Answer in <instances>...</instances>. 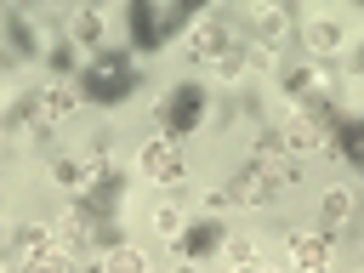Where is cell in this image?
<instances>
[{"mask_svg": "<svg viewBox=\"0 0 364 273\" xmlns=\"http://www.w3.org/2000/svg\"><path fill=\"white\" fill-rule=\"evenodd\" d=\"M136 91V57L131 51H119V46H102V51H91V63L80 68V97H91V102H125Z\"/></svg>", "mask_w": 364, "mask_h": 273, "instance_id": "cell-1", "label": "cell"}, {"mask_svg": "<svg viewBox=\"0 0 364 273\" xmlns=\"http://www.w3.org/2000/svg\"><path fill=\"white\" fill-rule=\"evenodd\" d=\"M125 17H131V46H136V51H159L176 28H188V23H193V11H188V6H148V0H136Z\"/></svg>", "mask_w": 364, "mask_h": 273, "instance_id": "cell-2", "label": "cell"}, {"mask_svg": "<svg viewBox=\"0 0 364 273\" xmlns=\"http://www.w3.org/2000/svg\"><path fill=\"white\" fill-rule=\"evenodd\" d=\"M199 119H205V91H199V85H176L171 102H165V136L182 142V136L199 131Z\"/></svg>", "mask_w": 364, "mask_h": 273, "instance_id": "cell-3", "label": "cell"}, {"mask_svg": "<svg viewBox=\"0 0 364 273\" xmlns=\"http://www.w3.org/2000/svg\"><path fill=\"white\" fill-rule=\"evenodd\" d=\"M136 165H142V176H148V182H165V188L188 176V165H182V142H171V136L148 142V148L136 154Z\"/></svg>", "mask_w": 364, "mask_h": 273, "instance_id": "cell-4", "label": "cell"}, {"mask_svg": "<svg viewBox=\"0 0 364 273\" xmlns=\"http://www.w3.org/2000/svg\"><path fill=\"white\" fill-rule=\"evenodd\" d=\"M284 256H290L296 273H324L330 267V233L324 228H301V233L284 239Z\"/></svg>", "mask_w": 364, "mask_h": 273, "instance_id": "cell-5", "label": "cell"}, {"mask_svg": "<svg viewBox=\"0 0 364 273\" xmlns=\"http://www.w3.org/2000/svg\"><path fill=\"white\" fill-rule=\"evenodd\" d=\"M273 188H279V182H273V171L250 159V165H245L222 193H228V205H267V199H273Z\"/></svg>", "mask_w": 364, "mask_h": 273, "instance_id": "cell-6", "label": "cell"}, {"mask_svg": "<svg viewBox=\"0 0 364 273\" xmlns=\"http://www.w3.org/2000/svg\"><path fill=\"white\" fill-rule=\"evenodd\" d=\"M222 46H228V28H222L216 11H205V17L188 23V57H193V63H216Z\"/></svg>", "mask_w": 364, "mask_h": 273, "instance_id": "cell-7", "label": "cell"}, {"mask_svg": "<svg viewBox=\"0 0 364 273\" xmlns=\"http://www.w3.org/2000/svg\"><path fill=\"white\" fill-rule=\"evenodd\" d=\"M284 91H290L296 102H313V108L324 114V102H330V91H336V85H330V74H324V68H290V74H284Z\"/></svg>", "mask_w": 364, "mask_h": 273, "instance_id": "cell-8", "label": "cell"}, {"mask_svg": "<svg viewBox=\"0 0 364 273\" xmlns=\"http://www.w3.org/2000/svg\"><path fill=\"white\" fill-rule=\"evenodd\" d=\"M279 136L290 142V148H324V125H318V114H290L284 125H279Z\"/></svg>", "mask_w": 364, "mask_h": 273, "instance_id": "cell-9", "label": "cell"}, {"mask_svg": "<svg viewBox=\"0 0 364 273\" xmlns=\"http://www.w3.org/2000/svg\"><path fill=\"white\" fill-rule=\"evenodd\" d=\"M216 245H222V222H193V228H182L176 256H210Z\"/></svg>", "mask_w": 364, "mask_h": 273, "instance_id": "cell-10", "label": "cell"}, {"mask_svg": "<svg viewBox=\"0 0 364 273\" xmlns=\"http://www.w3.org/2000/svg\"><path fill=\"white\" fill-rule=\"evenodd\" d=\"M347 216H353V193H347V188H330V193L318 199V228L336 233V228H347Z\"/></svg>", "mask_w": 364, "mask_h": 273, "instance_id": "cell-11", "label": "cell"}, {"mask_svg": "<svg viewBox=\"0 0 364 273\" xmlns=\"http://www.w3.org/2000/svg\"><path fill=\"white\" fill-rule=\"evenodd\" d=\"M307 51H313V57L341 51V23H336V17H313V23H307Z\"/></svg>", "mask_w": 364, "mask_h": 273, "instance_id": "cell-12", "label": "cell"}, {"mask_svg": "<svg viewBox=\"0 0 364 273\" xmlns=\"http://www.w3.org/2000/svg\"><path fill=\"white\" fill-rule=\"evenodd\" d=\"M68 114H74V91H57V85H51V91L34 97V119H40V125H57V119H68Z\"/></svg>", "mask_w": 364, "mask_h": 273, "instance_id": "cell-13", "label": "cell"}, {"mask_svg": "<svg viewBox=\"0 0 364 273\" xmlns=\"http://www.w3.org/2000/svg\"><path fill=\"white\" fill-rule=\"evenodd\" d=\"M284 23H290V17H284L279 6H250V28H256V46H273V40L284 34Z\"/></svg>", "mask_w": 364, "mask_h": 273, "instance_id": "cell-14", "label": "cell"}, {"mask_svg": "<svg viewBox=\"0 0 364 273\" xmlns=\"http://www.w3.org/2000/svg\"><path fill=\"white\" fill-rule=\"evenodd\" d=\"M91 273H148V256H142V250H131V245H114Z\"/></svg>", "mask_w": 364, "mask_h": 273, "instance_id": "cell-15", "label": "cell"}, {"mask_svg": "<svg viewBox=\"0 0 364 273\" xmlns=\"http://www.w3.org/2000/svg\"><path fill=\"white\" fill-rule=\"evenodd\" d=\"M245 63H250V46H239V40H228V46L216 51V63H210V68H216L222 80H239V74H245Z\"/></svg>", "mask_w": 364, "mask_h": 273, "instance_id": "cell-16", "label": "cell"}, {"mask_svg": "<svg viewBox=\"0 0 364 273\" xmlns=\"http://www.w3.org/2000/svg\"><path fill=\"white\" fill-rule=\"evenodd\" d=\"M102 28H108L102 11H74V40L80 46H102Z\"/></svg>", "mask_w": 364, "mask_h": 273, "instance_id": "cell-17", "label": "cell"}, {"mask_svg": "<svg viewBox=\"0 0 364 273\" xmlns=\"http://www.w3.org/2000/svg\"><path fill=\"white\" fill-rule=\"evenodd\" d=\"M0 23H6V34H11V46H17V57H34V51H40V46H34V28H28V23L17 17V11H6Z\"/></svg>", "mask_w": 364, "mask_h": 273, "instance_id": "cell-18", "label": "cell"}, {"mask_svg": "<svg viewBox=\"0 0 364 273\" xmlns=\"http://www.w3.org/2000/svg\"><path fill=\"white\" fill-rule=\"evenodd\" d=\"M23 273H74V262H68V250H63V245H51V250H46V256H34Z\"/></svg>", "mask_w": 364, "mask_h": 273, "instance_id": "cell-19", "label": "cell"}, {"mask_svg": "<svg viewBox=\"0 0 364 273\" xmlns=\"http://www.w3.org/2000/svg\"><path fill=\"white\" fill-rule=\"evenodd\" d=\"M341 154L364 171V119H347V125H341Z\"/></svg>", "mask_w": 364, "mask_h": 273, "instance_id": "cell-20", "label": "cell"}, {"mask_svg": "<svg viewBox=\"0 0 364 273\" xmlns=\"http://www.w3.org/2000/svg\"><path fill=\"white\" fill-rule=\"evenodd\" d=\"M182 228H188V222H182L176 205H159V210H154V233H159V239H182Z\"/></svg>", "mask_w": 364, "mask_h": 273, "instance_id": "cell-21", "label": "cell"}, {"mask_svg": "<svg viewBox=\"0 0 364 273\" xmlns=\"http://www.w3.org/2000/svg\"><path fill=\"white\" fill-rule=\"evenodd\" d=\"M228 262H233L239 273H250V267H262V262H256V245H245V239H233V245H228Z\"/></svg>", "mask_w": 364, "mask_h": 273, "instance_id": "cell-22", "label": "cell"}, {"mask_svg": "<svg viewBox=\"0 0 364 273\" xmlns=\"http://www.w3.org/2000/svg\"><path fill=\"white\" fill-rule=\"evenodd\" d=\"M176 273H193V267H182V262H176Z\"/></svg>", "mask_w": 364, "mask_h": 273, "instance_id": "cell-23", "label": "cell"}, {"mask_svg": "<svg viewBox=\"0 0 364 273\" xmlns=\"http://www.w3.org/2000/svg\"><path fill=\"white\" fill-rule=\"evenodd\" d=\"M250 273H273V267H250Z\"/></svg>", "mask_w": 364, "mask_h": 273, "instance_id": "cell-24", "label": "cell"}, {"mask_svg": "<svg viewBox=\"0 0 364 273\" xmlns=\"http://www.w3.org/2000/svg\"><path fill=\"white\" fill-rule=\"evenodd\" d=\"M228 273H239V267H228Z\"/></svg>", "mask_w": 364, "mask_h": 273, "instance_id": "cell-25", "label": "cell"}, {"mask_svg": "<svg viewBox=\"0 0 364 273\" xmlns=\"http://www.w3.org/2000/svg\"><path fill=\"white\" fill-rule=\"evenodd\" d=\"M358 273H364V267H358Z\"/></svg>", "mask_w": 364, "mask_h": 273, "instance_id": "cell-26", "label": "cell"}, {"mask_svg": "<svg viewBox=\"0 0 364 273\" xmlns=\"http://www.w3.org/2000/svg\"><path fill=\"white\" fill-rule=\"evenodd\" d=\"M0 273H6V267H0Z\"/></svg>", "mask_w": 364, "mask_h": 273, "instance_id": "cell-27", "label": "cell"}]
</instances>
